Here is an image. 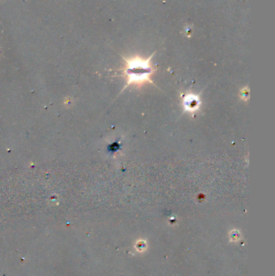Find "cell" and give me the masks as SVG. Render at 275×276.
I'll return each mask as SVG.
<instances>
[{"instance_id":"6da1fadb","label":"cell","mask_w":275,"mask_h":276,"mask_svg":"<svg viewBox=\"0 0 275 276\" xmlns=\"http://www.w3.org/2000/svg\"><path fill=\"white\" fill-rule=\"evenodd\" d=\"M154 54L155 53L148 58H142L140 56H133L127 58L124 57L125 65L123 69V75L126 78V85L122 91L130 85L140 87L146 83H151L156 86L151 79V75L154 73V70L151 65V60Z\"/></svg>"},{"instance_id":"7a4b0ae2","label":"cell","mask_w":275,"mask_h":276,"mask_svg":"<svg viewBox=\"0 0 275 276\" xmlns=\"http://www.w3.org/2000/svg\"><path fill=\"white\" fill-rule=\"evenodd\" d=\"M202 102L200 99V94H195L193 93L185 94L183 98V107L184 112H196L200 108Z\"/></svg>"},{"instance_id":"3957f363","label":"cell","mask_w":275,"mask_h":276,"mask_svg":"<svg viewBox=\"0 0 275 276\" xmlns=\"http://www.w3.org/2000/svg\"><path fill=\"white\" fill-rule=\"evenodd\" d=\"M240 95H241V99H243L244 100L248 99L249 94V90H248L247 87L242 89V93H240Z\"/></svg>"},{"instance_id":"277c9868","label":"cell","mask_w":275,"mask_h":276,"mask_svg":"<svg viewBox=\"0 0 275 276\" xmlns=\"http://www.w3.org/2000/svg\"><path fill=\"white\" fill-rule=\"evenodd\" d=\"M185 31H186V32H185V33H186L185 35L187 36H188V37H190V36L192 35V31H193L192 27H186V28H185Z\"/></svg>"}]
</instances>
